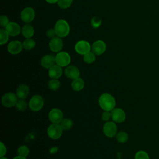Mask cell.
Listing matches in <instances>:
<instances>
[{
  "label": "cell",
  "instance_id": "4dcf8cb0",
  "mask_svg": "<svg viewBox=\"0 0 159 159\" xmlns=\"http://www.w3.org/2000/svg\"><path fill=\"white\" fill-rule=\"evenodd\" d=\"M135 159H150V158L146 152L143 150H139L135 153Z\"/></svg>",
  "mask_w": 159,
  "mask_h": 159
},
{
  "label": "cell",
  "instance_id": "ac0fdd59",
  "mask_svg": "<svg viewBox=\"0 0 159 159\" xmlns=\"http://www.w3.org/2000/svg\"><path fill=\"white\" fill-rule=\"evenodd\" d=\"M55 63V57L52 54L44 55L41 59V65L45 68L49 69Z\"/></svg>",
  "mask_w": 159,
  "mask_h": 159
},
{
  "label": "cell",
  "instance_id": "d6a6232c",
  "mask_svg": "<svg viewBox=\"0 0 159 159\" xmlns=\"http://www.w3.org/2000/svg\"><path fill=\"white\" fill-rule=\"evenodd\" d=\"M91 25L93 28H98L101 24V19H99L97 17H94L91 19Z\"/></svg>",
  "mask_w": 159,
  "mask_h": 159
},
{
  "label": "cell",
  "instance_id": "8fae6325",
  "mask_svg": "<svg viewBox=\"0 0 159 159\" xmlns=\"http://www.w3.org/2000/svg\"><path fill=\"white\" fill-rule=\"evenodd\" d=\"M20 17L25 23L31 22L35 17V11L32 7H26L21 12Z\"/></svg>",
  "mask_w": 159,
  "mask_h": 159
},
{
  "label": "cell",
  "instance_id": "836d02e7",
  "mask_svg": "<svg viewBox=\"0 0 159 159\" xmlns=\"http://www.w3.org/2000/svg\"><path fill=\"white\" fill-rule=\"evenodd\" d=\"M111 118V111H104V112L102 114L101 119L103 121L107 122L109 120V119Z\"/></svg>",
  "mask_w": 159,
  "mask_h": 159
},
{
  "label": "cell",
  "instance_id": "277c9868",
  "mask_svg": "<svg viewBox=\"0 0 159 159\" xmlns=\"http://www.w3.org/2000/svg\"><path fill=\"white\" fill-rule=\"evenodd\" d=\"M19 98L17 95L13 93L9 92L3 95L1 99V102L4 107H12L16 106Z\"/></svg>",
  "mask_w": 159,
  "mask_h": 159
},
{
  "label": "cell",
  "instance_id": "7a4b0ae2",
  "mask_svg": "<svg viewBox=\"0 0 159 159\" xmlns=\"http://www.w3.org/2000/svg\"><path fill=\"white\" fill-rule=\"evenodd\" d=\"M54 29L57 36L60 38L66 37L69 34L70 30L68 22L63 19H60L56 22Z\"/></svg>",
  "mask_w": 159,
  "mask_h": 159
},
{
  "label": "cell",
  "instance_id": "ffe728a7",
  "mask_svg": "<svg viewBox=\"0 0 159 159\" xmlns=\"http://www.w3.org/2000/svg\"><path fill=\"white\" fill-rule=\"evenodd\" d=\"M71 87L74 91H80L84 87V81L81 78H76L73 80L71 83Z\"/></svg>",
  "mask_w": 159,
  "mask_h": 159
},
{
  "label": "cell",
  "instance_id": "484cf974",
  "mask_svg": "<svg viewBox=\"0 0 159 159\" xmlns=\"http://www.w3.org/2000/svg\"><path fill=\"white\" fill-rule=\"evenodd\" d=\"M96 59L95 54L93 52H89L83 56V60L86 63L90 64L94 61Z\"/></svg>",
  "mask_w": 159,
  "mask_h": 159
},
{
  "label": "cell",
  "instance_id": "e0dca14e",
  "mask_svg": "<svg viewBox=\"0 0 159 159\" xmlns=\"http://www.w3.org/2000/svg\"><path fill=\"white\" fill-rule=\"evenodd\" d=\"M63 73L61 66L58 65H53L48 69V76L52 79H58Z\"/></svg>",
  "mask_w": 159,
  "mask_h": 159
},
{
  "label": "cell",
  "instance_id": "4fadbf2b",
  "mask_svg": "<svg viewBox=\"0 0 159 159\" xmlns=\"http://www.w3.org/2000/svg\"><path fill=\"white\" fill-rule=\"evenodd\" d=\"M106 49V45L105 42L101 40H98L94 42L92 46H91V50L92 52L97 55H102Z\"/></svg>",
  "mask_w": 159,
  "mask_h": 159
},
{
  "label": "cell",
  "instance_id": "d6986e66",
  "mask_svg": "<svg viewBox=\"0 0 159 159\" xmlns=\"http://www.w3.org/2000/svg\"><path fill=\"white\" fill-rule=\"evenodd\" d=\"M29 89L27 85L21 84L18 86L16 89V93L17 98L20 99H24L26 98L29 94Z\"/></svg>",
  "mask_w": 159,
  "mask_h": 159
},
{
  "label": "cell",
  "instance_id": "44dd1931",
  "mask_svg": "<svg viewBox=\"0 0 159 159\" xmlns=\"http://www.w3.org/2000/svg\"><path fill=\"white\" fill-rule=\"evenodd\" d=\"M22 34L23 36L27 39L32 37L34 34V27L28 24L24 25L22 29Z\"/></svg>",
  "mask_w": 159,
  "mask_h": 159
},
{
  "label": "cell",
  "instance_id": "f35d334b",
  "mask_svg": "<svg viewBox=\"0 0 159 159\" xmlns=\"http://www.w3.org/2000/svg\"><path fill=\"white\" fill-rule=\"evenodd\" d=\"M13 159H26V157H22V156H20V155H17V156L15 157Z\"/></svg>",
  "mask_w": 159,
  "mask_h": 159
},
{
  "label": "cell",
  "instance_id": "ba28073f",
  "mask_svg": "<svg viewBox=\"0 0 159 159\" xmlns=\"http://www.w3.org/2000/svg\"><path fill=\"white\" fill-rule=\"evenodd\" d=\"M48 119L52 123L60 124L63 119V112L57 108L53 109L49 112Z\"/></svg>",
  "mask_w": 159,
  "mask_h": 159
},
{
  "label": "cell",
  "instance_id": "f546056e",
  "mask_svg": "<svg viewBox=\"0 0 159 159\" xmlns=\"http://www.w3.org/2000/svg\"><path fill=\"white\" fill-rule=\"evenodd\" d=\"M57 2L61 9H66L71 5L73 0H58Z\"/></svg>",
  "mask_w": 159,
  "mask_h": 159
},
{
  "label": "cell",
  "instance_id": "f1b7e54d",
  "mask_svg": "<svg viewBox=\"0 0 159 159\" xmlns=\"http://www.w3.org/2000/svg\"><path fill=\"white\" fill-rule=\"evenodd\" d=\"M16 108L20 111H25L27 107V104L24 99H19L16 104Z\"/></svg>",
  "mask_w": 159,
  "mask_h": 159
},
{
  "label": "cell",
  "instance_id": "74e56055",
  "mask_svg": "<svg viewBox=\"0 0 159 159\" xmlns=\"http://www.w3.org/2000/svg\"><path fill=\"white\" fill-rule=\"evenodd\" d=\"M47 2L50 3V4H54L55 2H57L58 1V0H45Z\"/></svg>",
  "mask_w": 159,
  "mask_h": 159
},
{
  "label": "cell",
  "instance_id": "2e32d148",
  "mask_svg": "<svg viewBox=\"0 0 159 159\" xmlns=\"http://www.w3.org/2000/svg\"><path fill=\"white\" fill-rule=\"evenodd\" d=\"M5 30L7 32L10 36L15 37L18 35L20 32V27L19 25L16 22H9L6 26Z\"/></svg>",
  "mask_w": 159,
  "mask_h": 159
},
{
  "label": "cell",
  "instance_id": "8d00e7d4",
  "mask_svg": "<svg viewBox=\"0 0 159 159\" xmlns=\"http://www.w3.org/2000/svg\"><path fill=\"white\" fill-rule=\"evenodd\" d=\"M58 150V148L57 147H52L50 149V153L52 154L55 153Z\"/></svg>",
  "mask_w": 159,
  "mask_h": 159
},
{
  "label": "cell",
  "instance_id": "9c48e42d",
  "mask_svg": "<svg viewBox=\"0 0 159 159\" xmlns=\"http://www.w3.org/2000/svg\"><path fill=\"white\" fill-rule=\"evenodd\" d=\"M111 118L115 122L122 123L125 120L126 115L122 109L114 108L111 111Z\"/></svg>",
  "mask_w": 159,
  "mask_h": 159
},
{
  "label": "cell",
  "instance_id": "1f68e13d",
  "mask_svg": "<svg viewBox=\"0 0 159 159\" xmlns=\"http://www.w3.org/2000/svg\"><path fill=\"white\" fill-rule=\"evenodd\" d=\"M9 20L8 17L6 16L2 15L0 17V25L2 27H6V26L9 24Z\"/></svg>",
  "mask_w": 159,
  "mask_h": 159
},
{
  "label": "cell",
  "instance_id": "5b68a950",
  "mask_svg": "<svg viewBox=\"0 0 159 159\" xmlns=\"http://www.w3.org/2000/svg\"><path fill=\"white\" fill-rule=\"evenodd\" d=\"M44 100L40 95L33 96L29 101V107L33 111H39L43 106Z\"/></svg>",
  "mask_w": 159,
  "mask_h": 159
},
{
  "label": "cell",
  "instance_id": "ab89813d",
  "mask_svg": "<svg viewBox=\"0 0 159 159\" xmlns=\"http://www.w3.org/2000/svg\"><path fill=\"white\" fill-rule=\"evenodd\" d=\"M1 159H7V158H6V157H1Z\"/></svg>",
  "mask_w": 159,
  "mask_h": 159
},
{
  "label": "cell",
  "instance_id": "30bf717a",
  "mask_svg": "<svg viewBox=\"0 0 159 159\" xmlns=\"http://www.w3.org/2000/svg\"><path fill=\"white\" fill-rule=\"evenodd\" d=\"M75 49L78 53L84 55L90 52L91 45L87 41L80 40L76 43Z\"/></svg>",
  "mask_w": 159,
  "mask_h": 159
},
{
  "label": "cell",
  "instance_id": "6da1fadb",
  "mask_svg": "<svg viewBox=\"0 0 159 159\" xmlns=\"http://www.w3.org/2000/svg\"><path fill=\"white\" fill-rule=\"evenodd\" d=\"M99 104L101 108L104 111H111L115 108L116 100L111 94L103 93L99 98Z\"/></svg>",
  "mask_w": 159,
  "mask_h": 159
},
{
  "label": "cell",
  "instance_id": "5bb4252c",
  "mask_svg": "<svg viewBox=\"0 0 159 159\" xmlns=\"http://www.w3.org/2000/svg\"><path fill=\"white\" fill-rule=\"evenodd\" d=\"M23 48L22 43L18 40H14L11 42L7 45L8 52L12 54L16 55L22 52Z\"/></svg>",
  "mask_w": 159,
  "mask_h": 159
},
{
  "label": "cell",
  "instance_id": "d590c367",
  "mask_svg": "<svg viewBox=\"0 0 159 159\" xmlns=\"http://www.w3.org/2000/svg\"><path fill=\"white\" fill-rule=\"evenodd\" d=\"M1 147H0V155H1V157H3L6 153V147L5 146V145L2 142H1Z\"/></svg>",
  "mask_w": 159,
  "mask_h": 159
},
{
  "label": "cell",
  "instance_id": "83f0119b",
  "mask_svg": "<svg viewBox=\"0 0 159 159\" xmlns=\"http://www.w3.org/2000/svg\"><path fill=\"white\" fill-rule=\"evenodd\" d=\"M17 153L18 155L26 157L29 154V149L25 145H21L17 149Z\"/></svg>",
  "mask_w": 159,
  "mask_h": 159
},
{
  "label": "cell",
  "instance_id": "d4e9b609",
  "mask_svg": "<svg viewBox=\"0 0 159 159\" xmlns=\"http://www.w3.org/2000/svg\"><path fill=\"white\" fill-rule=\"evenodd\" d=\"M60 86V83L58 79H52L48 83V87L52 91H57Z\"/></svg>",
  "mask_w": 159,
  "mask_h": 159
},
{
  "label": "cell",
  "instance_id": "3957f363",
  "mask_svg": "<svg viewBox=\"0 0 159 159\" xmlns=\"http://www.w3.org/2000/svg\"><path fill=\"white\" fill-rule=\"evenodd\" d=\"M63 129L60 124H53L50 125L47 129V134L48 137L53 140L58 139L61 137Z\"/></svg>",
  "mask_w": 159,
  "mask_h": 159
},
{
  "label": "cell",
  "instance_id": "52a82bcc",
  "mask_svg": "<svg viewBox=\"0 0 159 159\" xmlns=\"http://www.w3.org/2000/svg\"><path fill=\"white\" fill-rule=\"evenodd\" d=\"M117 128L116 124L114 122H106L103 126V132L107 137H113L117 134Z\"/></svg>",
  "mask_w": 159,
  "mask_h": 159
},
{
  "label": "cell",
  "instance_id": "e575fe53",
  "mask_svg": "<svg viewBox=\"0 0 159 159\" xmlns=\"http://www.w3.org/2000/svg\"><path fill=\"white\" fill-rule=\"evenodd\" d=\"M46 35L48 38H50V39H53V37H55V35H57L54 29H50L47 30L46 32Z\"/></svg>",
  "mask_w": 159,
  "mask_h": 159
},
{
  "label": "cell",
  "instance_id": "4316f807",
  "mask_svg": "<svg viewBox=\"0 0 159 159\" xmlns=\"http://www.w3.org/2000/svg\"><path fill=\"white\" fill-rule=\"evenodd\" d=\"M9 36V35L6 30L2 29L0 30V44L1 45H4L8 41Z\"/></svg>",
  "mask_w": 159,
  "mask_h": 159
},
{
  "label": "cell",
  "instance_id": "9a60e30c",
  "mask_svg": "<svg viewBox=\"0 0 159 159\" xmlns=\"http://www.w3.org/2000/svg\"><path fill=\"white\" fill-rule=\"evenodd\" d=\"M65 75L68 78L74 80L76 78L80 77V71L76 66L70 65L65 68Z\"/></svg>",
  "mask_w": 159,
  "mask_h": 159
},
{
  "label": "cell",
  "instance_id": "603a6c76",
  "mask_svg": "<svg viewBox=\"0 0 159 159\" xmlns=\"http://www.w3.org/2000/svg\"><path fill=\"white\" fill-rule=\"evenodd\" d=\"M116 139L119 143H125L129 139V135L127 132L124 131H120L116 134Z\"/></svg>",
  "mask_w": 159,
  "mask_h": 159
},
{
  "label": "cell",
  "instance_id": "7c38bea8",
  "mask_svg": "<svg viewBox=\"0 0 159 159\" xmlns=\"http://www.w3.org/2000/svg\"><path fill=\"white\" fill-rule=\"evenodd\" d=\"M63 42L59 37H55L49 42V48L53 52H59L63 48Z\"/></svg>",
  "mask_w": 159,
  "mask_h": 159
},
{
  "label": "cell",
  "instance_id": "7402d4cb",
  "mask_svg": "<svg viewBox=\"0 0 159 159\" xmlns=\"http://www.w3.org/2000/svg\"><path fill=\"white\" fill-rule=\"evenodd\" d=\"M23 48L27 50H30L32 48H34L35 46V42L34 40L29 38L26 39L22 43Z\"/></svg>",
  "mask_w": 159,
  "mask_h": 159
},
{
  "label": "cell",
  "instance_id": "8992f818",
  "mask_svg": "<svg viewBox=\"0 0 159 159\" xmlns=\"http://www.w3.org/2000/svg\"><path fill=\"white\" fill-rule=\"evenodd\" d=\"M71 61L70 55L65 52H58L55 56V63L57 65L64 67L68 66Z\"/></svg>",
  "mask_w": 159,
  "mask_h": 159
},
{
  "label": "cell",
  "instance_id": "cb8c5ba5",
  "mask_svg": "<svg viewBox=\"0 0 159 159\" xmlns=\"http://www.w3.org/2000/svg\"><path fill=\"white\" fill-rule=\"evenodd\" d=\"M60 124L62 129L65 130H68L70 129L73 125V122L72 120L70 119H68V118L63 119Z\"/></svg>",
  "mask_w": 159,
  "mask_h": 159
}]
</instances>
